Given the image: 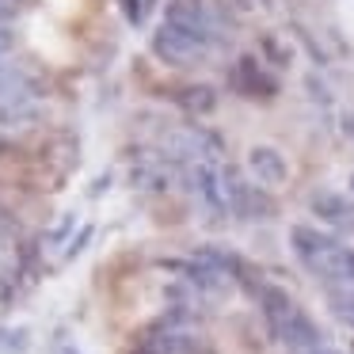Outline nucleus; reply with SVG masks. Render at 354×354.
Segmentation results:
<instances>
[{"label": "nucleus", "mask_w": 354, "mask_h": 354, "mask_svg": "<svg viewBox=\"0 0 354 354\" xmlns=\"http://www.w3.org/2000/svg\"><path fill=\"white\" fill-rule=\"evenodd\" d=\"M331 313H335L339 320L346 324V328H354V290L331 293Z\"/></svg>", "instance_id": "obj_6"}, {"label": "nucleus", "mask_w": 354, "mask_h": 354, "mask_svg": "<svg viewBox=\"0 0 354 354\" xmlns=\"http://www.w3.org/2000/svg\"><path fill=\"white\" fill-rule=\"evenodd\" d=\"M145 354H198V335L187 328H164L145 339Z\"/></svg>", "instance_id": "obj_3"}, {"label": "nucleus", "mask_w": 354, "mask_h": 354, "mask_svg": "<svg viewBox=\"0 0 354 354\" xmlns=\"http://www.w3.org/2000/svg\"><path fill=\"white\" fill-rule=\"evenodd\" d=\"M65 354H77V351H65Z\"/></svg>", "instance_id": "obj_10"}, {"label": "nucleus", "mask_w": 354, "mask_h": 354, "mask_svg": "<svg viewBox=\"0 0 354 354\" xmlns=\"http://www.w3.org/2000/svg\"><path fill=\"white\" fill-rule=\"evenodd\" d=\"M313 206L320 209L324 221H331L335 229L354 232V202L351 198H339V194H316Z\"/></svg>", "instance_id": "obj_4"}, {"label": "nucleus", "mask_w": 354, "mask_h": 354, "mask_svg": "<svg viewBox=\"0 0 354 354\" xmlns=\"http://www.w3.org/2000/svg\"><path fill=\"white\" fill-rule=\"evenodd\" d=\"M313 270H320L324 278H335V282H346L354 286V248H343V244H331L308 263Z\"/></svg>", "instance_id": "obj_2"}, {"label": "nucleus", "mask_w": 354, "mask_h": 354, "mask_svg": "<svg viewBox=\"0 0 354 354\" xmlns=\"http://www.w3.org/2000/svg\"><path fill=\"white\" fill-rule=\"evenodd\" d=\"M346 133H351V138H354V118H346Z\"/></svg>", "instance_id": "obj_9"}, {"label": "nucleus", "mask_w": 354, "mask_h": 354, "mask_svg": "<svg viewBox=\"0 0 354 354\" xmlns=\"http://www.w3.org/2000/svg\"><path fill=\"white\" fill-rule=\"evenodd\" d=\"M156 54L160 57H168V62H187L191 54H198V46H202V35H194V31H187V27H179V24H168L160 35H156Z\"/></svg>", "instance_id": "obj_1"}, {"label": "nucleus", "mask_w": 354, "mask_h": 354, "mask_svg": "<svg viewBox=\"0 0 354 354\" xmlns=\"http://www.w3.org/2000/svg\"><path fill=\"white\" fill-rule=\"evenodd\" d=\"M19 12V0H0V19H12Z\"/></svg>", "instance_id": "obj_7"}, {"label": "nucleus", "mask_w": 354, "mask_h": 354, "mask_svg": "<svg viewBox=\"0 0 354 354\" xmlns=\"http://www.w3.org/2000/svg\"><path fill=\"white\" fill-rule=\"evenodd\" d=\"M252 168H255V176H259L263 183H282L286 179V164L278 160V153H270V149H255Z\"/></svg>", "instance_id": "obj_5"}, {"label": "nucleus", "mask_w": 354, "mask_h": 354, "mask_svg": "<svg viewBox=\"0 0 354 354\" xmlns=\"http://www.w3.org/2000/svg\"><path fill=\"white\" fill-rule=\"evenodd\" d=\"M8 50H12V31L0 27V54H8Z\"/></svg>", "instance_id": "obj_8"}]
</instances>
